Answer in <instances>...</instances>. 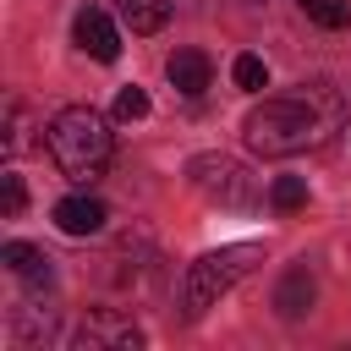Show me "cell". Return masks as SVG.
Instances as JSON below:
<instances>
[{
    "label": "cell",
    "mask_w": 351,
    "mask_h": 351,
    "mask_svg": "<svg viewBox=\"0 0 351 351\" xmlns=\"http://www.w3.org/2000/svg\"><path fill=\"white\" fill-rule=\"evenodd\" d=\"M230 77H236V88H247V93H258V88H269V66H263L258 55H236V66H230Z\"/></svg>",
    "instance_id": "4fadbf2b"
},
{
    "label": "cell",
    "mask_w": 351,
    "mask_h": 351,
    "mask_svg": "<svg viewBox=\"0 0 351 351\" xmlns=\"http://www.w3.org/2000/svg\"><path fill=\"white\" fill-rule=\"evenodd\" d=\"M44 143H49V159L60 165V176H71V181H82V186L99 181L104 165H110V154H115L110 121H104L99 110H88V104H66V110L49 121Z\"/></svg>",
    "instance_id": "6da1fadb"
},
{
    "label": "cell",
    "mask_w": 351,
    "mask_h": 351,
    "mask_svg": "<svg viewBox=\"0 0 351 351\" xmlns=\"http://www.w3.org/2000/svg\"><path fill=\"white\" fill-rule=\"evenodd\" d=\"M313 296H318V285H313V269H307V263L285 269V280L274 285V307H280V318H302V313H313Z\"/></svg>",
    "instance_id": "9c48e42d"
},
{
    "label": "cell",
    "mask_w": 351,
    "mask_h": 351,
    "mask_svg": "<svg viewBox=\"0 0 351 351\" xmlns=\"http://www.w3.org/2000/svg\"><path fill=\"white\" fill-rule=\"evenodd\" d=\"M71 38H77V49L93 55L99 66H115V60H121V33H115V22H110L99 5H82V11H77Z\"/></svg>",
    "instance_id": "8992f818"
},
{
    "label": "cell",
    "mask_w": 351,
    "mask_h": 351,
    "mask_svg": "<svg viewBox=\"0 0 351 351\" xmlns=\"http://www.w3.org/2000/svg\"><path fill=\"white\" fill-rule=\"evenodd\" d=\"M263 252L252 247V241H236V247H219V252H203L192 269H186V291H181V302H186V318H197L203 307H214L241 274H252V263H258Z\"/></svg>",
    "instance_id": "3957f363"
},
{
    "label": "cell",
    "mask_w": 351,
    "mask_h": 351,
    "mask_svg": "<svg viewBox=\"0 0 351 351\" xmlns=\"http://www.w3.org/2000/svg\"><path fill=\"white\" fill-rule=\"evenodd\" d=\"M104 203L99 197H88V192H71V197H60L55 203V225L66 230V236H99L104 230Z\"/></svg>",
    "instance_id": "ba28073f"
},
{
    "label": "cell",
    "mask_w": 351,
    "mask_h": 351,
    "mask_svg": "<svg viewBox=\"0 0 351 351\" xmlns=\"http://www.w3.org/2000/svg\"><path fill=\"white\" fill-rule=\"evenodd\" d=\"M165 77L176 82V93L197 99V93H208V82H214V60H208L203 49H176V55L165 60Z\"/></svg>",
    "instance_id": "52a82bcc"
},
{
    "label": "cell",
    "mask_w": 351,
    "mask_h": 351,
    "mask_svg": "<svg viewBox=\"0 0 351 351\" xmlns=\"http://www.w3.org/2000/svg\"><path fill=\"white\" fill-rule=\"evenodd\" d=\"M22 203H27L22 176H16V170H5V176H0V214H5V219H16V214H22Z\"/></svg>",
    "instance_id": "9a60e30c"
},
{
    "label": "cell",
    "mask_w": 351,
    "mask_h": 351,
    "mask_svg": "<svg viewBox=\"0 0 351 351\" xmlns=\"http://www.w3.org/2000/svg\"><path fill=\"white\" fill-rule=\"evenodd\" d=\"M302 11L318 27H346L351 22V0H302Z\"/></svg>",
    "instance_id": "7c38bea8"
},
{
    "label": "cell",
    "mask_w": 351,
    "mask_h": 351,
    "mask_svg": "<svg viewBox=\"0 0 351 351\" xmlns=\"http://www.w3.org/2000/svg\"><path fill=\"white\" fill-rule=\"evenodd\" d=\"M192 186H197L203 197H219V203H247V197H252L247 170H241L236 159H225V154H203V159H192Z\"/></svg>",
    "instance_id": "277c9868"
},
{
    "label": "cell",
    "mask_w": 351,
    "mask_h": 351,
    "mask_svg": "<svg viewBox=\"0 0 351 351\" xmlns=\"http://www.w3.org/2000/svg\"><path fill=\"white\" fill-rule=\"evenodd\" d=\"M318 143V115L307 99H263L247 115V148L263 159H285Z\"/></svg>",
    "instance_id": "7a4b0ae2"
},
{
    "label": "cell",
    "mask_w": 351,
    "mask_h": 351,
    "mask_svg": "<svg viewBox=\"0 0 351 351\" xmlns=\"http://www.w3.org/2000/svg\"><path fill=\"white\" fill-rule=\"evenodd\" d=\"M0 263L16 274V280H49V252L27 247V241H5L0 247Z\"/></svg>",
    "instance_id": "8fae6325"
},
{
    "label": "cell",
    "mask_w": 351,
    "mask_h": 351,
    "mask_svg": "<svg viewBox=\"0 0 351 351\" xmlns=\"http://www.w3.org/2000/svg\"><path fill=\"white\" fill-rule=\"evenodd\" d=\"M71 346H82V351H137L143 346V329L132 318H121V313H88L77 324Z\"/></svg>",
    "instance_id": "5b68a950"
},
{
    "label": "cell",
    "mask_w": 351,
    "mask_h": 351,
    "mask_svg": "<svg viewBox=\"0 0 351 351\" xmlns=\"http://www.w3.org/2000/svg\"><path fill=\"white\" fill-rule=\"evenodd\" d=\"M148 115V93L143 88H121L115 93V121H143Z\"/></svg>",
    "instance_id": "2e32d148"
},
{
    "label": "cell",
    "mask_w": 351,
    "mask_h": 351,
    "mask_svg": "<svg viewBox=\"0 0 351 351\" xmlns=\"http://www.w3.org/2000/svg\"><path fill=\"white\" fill-rule=\"evenodd\" d=\"M115 16L132 33H159L170 22V0H115Z\"/></svg>",
    "instance_id": "30bf717a"
},
{
    "label": "cell",
    "mask_w": 351,
    "mask_h": 351,
    "mask_svg": "<svg viewBox=\"0 0 351 351\" xmlns=\"http://www.w3.org/2000/svg\"><path fill=\"white\" fill-rule=\"evenodd\" d=\"M269 197H274V208H280V214H291V208H302V203H307V181H302V176H280V181L269 186Z\"/></svg>",
    "instance_id": "5bb4252c"
}]
</instances>
